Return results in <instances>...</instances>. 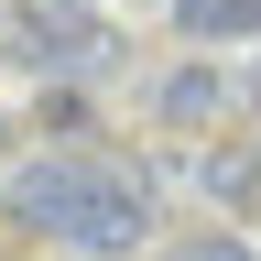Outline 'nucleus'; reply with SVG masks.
<instances>
[{"instance_id":"nucleus-4","label":"nucleus","mask_w":261,"mask_h":261,"mask_svg":"<svg viewBox=\"0 0 261 261\" xmlns=\"http://www.w3.org/2000/svg\"><path fill=\"white\" fill-rule=\"evenodd\" d=\"M185 44H261V0H174Z\"/></svg>"},{"instance_id":"nucleus-7","label":"nucleus","mask_w":261,"mask_h":261,"mask_svg":"<svg viewBox=\"0 0 261 261\" xmlns=\"http://www.w3.org/2000/svg\"><path fill=\"white\" fill-rule=\"evenodd\" d=\"M250 98H261V65H250Z\"/></svg>"},{"instance_id":"nucleus-2","label":"nucleus","mask_w":261,"mask_h":261,"mask_svg":"<svg viewBox=\"0 0 261 261\" xmlns=\"http://www.w3.org/2000/svg\"><path fill=\"white\" fill-rule=\"evenodd\" d=\"M0 65H22V76H87V65H109V33L87 11H65V0H11L0 11Z\"/></svg>"},{"instance_id":"nucleus-1","label":"nucleus","mask_w":261,"mask_h":261,"mask_svg":"<svg viewBox=\"0 0 261 261\" xmlns=\"http://www.w3.org/2000/svg\"><path fill=\"white\" fill-rule=\"evenodd\" d=\"M0 207H11V228H33V240L76 250V261H109L152 228V185L130 174V163H98V152H44L22 163L11 185H0Z\"/></svg>"},{"instance_id":"nucleus-8","label":"nucleus","mask_w":261,"mask_h":261,"mask_svg":"<svg viewBox=\"0 0 261 261\" xmlns=\"http://www.w3.org/2000/svg\"><path fill=\"white\" fill-rule=\"evenodd\" d=\"M65 11H87V0H65Z\"/></svg>"},{"instance_id":"nucleus-6","label":"nucleus","mask_w":261,"mask_h":261,"mask_svg":"<svg viewBox=\"0 0 261 261\" xmlns=\"http://www.w3.org/2000/svg\"><path fill=\"white\" fill-rule=\"evenodd\" d=\"M163 261H261V250L240 240V228H196V240H174Z\"/></svg>"},{"instance_id":"nucleus-5","label":"nucleus","mask_w":261,"mask_h":261,"mask_svg":"<svg viewBox=\"0 0 261 261\" xmlns=\"http://www.w3.org/2000/svg\"><path fill=\"white\" fill-rule=\"evenodd\" d=\"M196 196H207V207H250V196H261V152H240V142H228V152H196Z\"/></svg>"},{"instance_id":"nucleus-3","label":"nucleus","mask_w":261,"mask_h":261,"mask_svg":"<svg viewBox=\"0 0 261 261\" xmlns=\"http://www.w3.org/2000/svg\"><path fill=\"white\" fill-rule=\"evenodd\" d=\"M228 109H240V76H228V65H174V76L152 87V120L163 130H218Z\"/></svg>"}]
</instances>
